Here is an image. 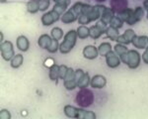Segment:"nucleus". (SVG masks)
<instances>
[{
  "label": "nucleus",
  "instance_id": "2eb2a0df",
  "mask_svg": "<svg viewBox=\"0 0 148 119\" xmlns=\"http://www.w3.org/2000/svg\"><path fill=\"white\" fill-rule=\"evenodd\" d=\"M114 17V12L113 11V9L108 8V7H107V8L105 9V11L103 12V14L101 16V21L108 25V24L111 23L112 19H113Z\"/></svg>",
  "mask_w": 148,
  "mask_h": 119
},
{
  "label": "nucleus",
  "instance_id": "c756f323",
  "mask_svg": "<svg viewBox=\"0 0 148 119\" xmlns=\"http://www.w3.org/2000/svg\"><path fill=\"white\" fill-rule=\"evenodd\" d=\"M58 49H59L58 41H57V40L52 39V41H51V45H49V47L47 48V51H49V53L53 54V53H56V52Z\"/></svg>",
  "mask_w": 148,
  "mask_h": 119
},
{
  "label": "nucleus",
  "instance_id": "7c9ffc66",
  "mask_svg": "<svg viewBox=\"0 0 148 119\" xmlns=\"http://www.w3.org/2000/svg\"><path fill=\"white\" fill-rule=\"evenodd\" d=\"M143 15H144L143 8H141V7H136V8L134 9V17L136 19L137 22H139V21L141 20Z\"/></svg>",
  "mask_w": 148,
  "mask_h": 119
},
{
  "label": "nucleus",
  "instance_id": "5701e85b",
  "mask_svg": "<svg viewBox=\"0 0 148 119\" xmlns=\"http://www.w3.org/2000/svg\"><path fill=\"white\" fill-rule=\"evenodd\" d=\"M64 113L67 117L70 118H76L77 116V108L71 105H66L64 106Z\"/></svg>",
  "mask_w": 148,
  "mask_h": 119
},
{
  "label": "nucleus",
  "instance_id": "ddd939ff",
  "mask_svg": "<svg viewBox=\"0 0 148 119\" xmlns=\"http://www.w3.org/2000/svg\"><path fill=\"white\" fill-rule=\"evenodd\" d=\"M98 54H99L98 49L94 46H87L83 50V56L88 59H96L98 57Z\"/></svg>",
  "mask_w": 148,
  "mask_h": 119
},
{
  "label": "nucleus",
  "instance_id": "0eeeda50",
  "mask_svg": "<svg viewBox=\"0 0 148 119\" xmlns=\"http://www.w3.org/2000/svg\"><path fill=\"white\" fill-rule=\"evenodd\" d=\"M110 5L114 13L120 14L127 8L128 2L127 0H111Z\"/></svg>",
  "mask_w": 148,
  "mask_h": 119
},
{
  "label": "nucleus",
  "instance_id": "f257e3e1",
  "mask_svg": "<svg viewBox=\"0 0 148 119\" xmlns=\"http://www.w3.org/2000/svg\"><path fill=\"white\" fill-rule=\"evenodd\" d=\"M75 101L80 107H83V108L89 107L94 101L93 91L88 89H81L76 94Z\"/></svg>",
  "mask_w": 148,
  "mask_h": 119
},
{
  "label": "nucleus",
  "instance_id": "a19ab883",
  "mask_svg": "<svg viewBox=\"0 0 148 119\" xmlns=\"http://www.w3.org/2000/svg\"><path fill=\"white\" fill-rule=\"evenodd\" d=\"M142 59H143V62H144L145 64H147V65H148V48H146L145 52L142 55Z\"/></svg>",
  "mask_w": 148,
  "mask_h": 119
},
{
  "label": "nucleus",
  "instance_id": "e433bc0d",
  "mask_svg": "<svg viewBox=\"0 0 148 119\" xmlns=\"http://www.w3.org/2000/svg\"><path fill=\"white\" fill-rule=\"evenodd\" d=\"M0 118L1 119H11V114L7 109H2L0 111Z\"/></svg>",
  "mask_w": 148,
  "mask_h": 119
},
{
  "label": "nucleus",
  "instance_id": "39448f33",
  "mask_svg": "<svg viewBox=\"0 0 148 119\" xmlns=\"http://www.w3.org/2000/svg\"><path fill=\"white\" fill-rule=\"evenodd\" d=\"M59 18H60V15L56 11L51 10L42 16V22L45 26H51V24L58 21Z\"/></svg>",
  "mask_w": 148,
  "mask_h": 119
},
{
  "label": "nucleus",
  "instance_id": "c85d7f7f",
  "mask_svg": "<svg viewBox=\"0 0 148 119\" xmlns=\"http://www.w3.org/2000/svg\"><path fill=\"white\" fill-rule=\"evenodd\" d=\"M110 25H111L112 27H114V28L120 29V28L123 27V21L121 20L120 17H114L113 19H112V21H111V23H110Z\"/></svg>",
  "mask_w": 148,
  "mask_h": 119
},
{
  "label": "nucleus",
  "instance_id": "4c0bfd02",
  "mask_svg": "<svg viewBox=\"0 0 148 119\" xmlns=\"http://www.w3.org/2000/svg\"><path fill=\"white\" fill-rule=\"evenodd\" d=\"M96 26H97L98 28H99L100 30L102 31L103 33H106L107 29H108V26H107V24H105L104 22H102L101 20H100L99 22L96 24Z\"/></svg>",
  "mask_w": 148,
  "mask_h": 119
},
{
  "label": "nucleus",
  "instance_id": "f8f14e48",
  "mask_svg": "<svg viewBox=\"0 0 148 119\" xmlns=\"http://www.w3.org/2000/svg\"><path fill=\"white\" fill-rule=\"evenodd\" d=\"M132 45L137 49H146L148 45V38L146 36H135L132 40Z\"/></svg>",
  "mask_w": 148,
  "mask_h": 119
},
{
  "label": "nucleus",
  "instance_id": "bb28decb",
  "mask_svg": "<svg viewBox=\"0 0 148 119\" xmlns=\"http://www.w3.org/2000/svg\"><path fill=\"white\" fill-rule=\"evenodd\" d=\"M51 38L52 39H54V40H60L61 38H62V36H63V31L60 29V28H58V27H56V28H53L51 31Z\"/></svg>",
  "mask_w": 148,
  "mask_h": 119
},
{
  "label": "nucleus",
  "instance_id": "cd10ccee",
  "mask_svg": "<svg viewBox=\"0 0 148 119\" xmlns=\"http://www.w3.org/2000/svg\"><path fill=\"white\" fill-rule=\"evenodd\" d=\"M114 53L120 57L121 56V55H123V54H125L128 52V49L123 44H116V46L114 47Z\"/></svg>",
  "mask_w": 148,
  "mask_h": 119
},
{
  "label": "nucleus",
  "instance_id": "1a4fd4ad",
  "mask_svg": "<svg viewBox=\"0 0 148 119\" xmlns=\"http://www.w3.org/2000/svg\"><path fill=\"white\" fill-rule=\"evenodd\" d=\"M78 18H79V15H78V14L76 13V11L71 7L67 12H65V13L61 16V22L64 24H69V23H72L74 21L78 20Z\"/></svg>",
  "mask_w": 148,
  "mask_h": 119
},
{
  "label": "nucleus",
  "instance_id": "4468645a",
  "mask_svg": "<svg viewBox=\"0 0 148 119\" xmlns=\"http://www.w3.org/2000/svg\"><path fill=\"white\" fill-rule=\"evenodd\" d=\"M16 44H17L18 49L22 52L28 51V49L30 48V42H29V40L25 36H20V37H18Z\"/></svg>",
  "mask_w": 148,
  "mask_h": 119
},
{
  "label": "nucleus",
  "instance_id": "b1692460",
  "mask_svg": "<svg viewBox=\"0 0 148 119\" xmlns=\"http://www.w3.org/2000/svg\"><path fill=\"white\" fill-rule=\"evenodd\" d=\"M77 36L80 39H86L90 36V30L86 26H80L77 29Z\"/></svg>",
  "mask_w": 148,
  "mask_h": 119
},
{
  "label": "nucleus",
  "instance_id": "aec40b11",
  "mask_svg": "<svg viewBox=\"0 0 148 119\" xmlns=\"http://www.w3.org/2000/svg\"><path fill=\"white\" fill-rule=\"evenodd\" d=\"M27 9L30 13L35 14L40 10L39 0H30L27 3Z\"/></svg>",
  "mask_w": 148,
  "mask_h": 119
},
{
  "label": "nucleus",
  "instance_id": "a878e982",
  "mask_svg": "<svg viewBox=\"0 0 148 119\" xmlns=\"http://www.w3.org/2000/svg\"><path fill=\"white\" fill-rule=\"evenodd\" d=\"M89 30H90V37H91L92 39H98V38H100L104 34L97 26H92V27L89 28Z\"/></svg>",
  "mask_w": 148,
  "mask_h": 119
},
{
  "label": "nucleus",
  "instance_id": "79ce46f5",
  "mask_svg": "<svg viewBox=\"0 0 148 119\" xmlns=\"http://www.w3.org/2000/svg\"><path fill=\"white\" fill-rule=\"evenodd\" d=\"M143 6H144V8L148 11V0H144V2H143Z\"/></svg>",
  "mask_w": 148,
  "mask_h": 119
},
{
  "label": "nucleus",
  "instance_id": "c9c22d12",
  "mask_svg": "<svg viewBox=\"0 0 148 119\" xmlns=\"http://www.w3.org/2000/svg\"><path fill=\"white\" fill-rule=\"evenodd\" d=\"M67 71H68V68L66 66L62 65V66H59V78H61V80H64V77H65Z\"/></svg>",
  "mask_w": 148,
  "mask_h": 119
},
{
  "label": "nucleus",
  "instance_id": "423d86ee",
  "mask_svg": "<svg viewBox=\"0 0 148 119\" xmlns=\"http://www.w3.org/2000/svg\"><path fill=\"white\" fill-rule=\"evenodd\" d=\"M119 15H120V18L121 20L123 22L127 23L128 25H134L137 22L136 19L134 17V10H132V9L126 8L125 11H123Z\"/></svg>",
  "mask_w": 148,
  "mask_h": 119
},
{
  "label": "nucleus",
  "instance_id": "9d476101",
  "mask_svg": "<svg viewBox=\"0 0 148 119\" xmlns=\"http://www.w3.org/2000/svg\"><path fill=\"white\" fill-rule=\"evenodd\" d=\"M106 62H107V65L110 68H116V66H120L121 64V59L116 56V54L114 52L111 51L110 53L107 54L106 56Z\"/></svg>",
  "mask_w": 148,
  "mask_h": 119
},
{
  "label": "nucleus",
  "instance_id": "a18cd8bd",
  "mask_svg": "<svg viewBox=\"0 0 148 119\" xmlns=\"http://www.w3.org/2000/svg\"><path fill=\"white\" fill-rule=\"evenodd\" d=\"M0 1H1V2H6L7 0H0Z\"/></svg>",
  "mask_w": 148,
  "mask_h": 119
},
{
  "label": "nucleus",
  "instance_id": "f704fd0d",
  "mask_svg": "<svg viewBox=\"0 0 148 119\" xmlns=\"http://www.w3.org/2000/svg\"><path fill=\"white\" fill-rule=\"evenodd\" d=\"M40 11H46L49 7V0H39Z\"/></svg>",
  "mask_w": 148,
  "mask_h": 119
},
{
  "label": "nucleus",
  "instance_id": "6ab92c4d",
  "mask_svg": "<svg viewBox=\"0 0 148 119\" xmlns=\"http://www.w3.org/2000/svg\"><path fill=\"white\" fill-rule=\"evenodd\" d=\"M106 34L108 36V38L112 40V41H118V38L120 37V33L116 28H114L112 26L108 27V29L106 31Z\"/></svg>",
  "mask_w": 148,
  "mask_h": 119
},
{
  "label": "nucleus",
  "instance_id": "412c9836",
  "mask_svg": "<svg viewBox=\"0 0 148 119\" xmlns=\"http://www.w3.org/2000/svg\"><path fill=\"white\" fill-rule=\"evenodd\" d=\"M49 78L51 80L57 82V80L59 78V66L53 64L51 66V68H49Z\"/></svg>",
  "mask_w": 148,
  "mask_h": 119
},
{
  "label": "nucleus",
  "instance_id": "20e7f679",
  "mask_svg": "<svg viewBox=\"0 0 148 119\" xmlns=\"http://www.w3.org/2000/svg\"><path fill=\"white\" fill-rule=\"evenodd\" d=\"M130 68H136L140 65V55L135 50H130L127 53V63Z\"/></svg>",
  "mask_w": 148,
  "mask_h": 119
},
{
  "label": "nucleus",
  "instance_id": "7ed1b4c3",
  "mask_svg": "<svg viewBox=\"0 0 148 119\" xmlns=\"http://www.w3.org/2000/svg\"><path fill=\"white\" fill-rule=\"evenodd\" d=\"M1 56L5 61H11L14 58L13 44L10 41L2 42L1 44Z\"/></svg>",
  "mask_w": 148,
  "mask_h": 119
},
{
  "label": "nucleus",
  "instance_id": "ea45409f",
  "mask_svg": "<svg viewBox=\"0 0 148 119\" xmlns=\"http://www.w3.org/2000/svg\"><path fill=\"white\" fill-rule=\"evenodd\" d=\"M56 3H58V4H62V5H65V6H68L70 4V0H53Z\"/></svg>",
  "mask_w": 148,
  "mask_h": 119
},
{
  "label": "nucleus",
  "instance_id": "f03ea898",
  "mask_svg": "<svg viewBox=\"0 0 148 119\" xmlns=\"http://www.w3.org/2000/svg\"><path fill=\"white\" fill-rule=\"evenodd\" d=\"M77 31L71 30L69 31L67 34L64 37L63 42L59 45V52L61 54H67L71 50L73 49L76 44V40H77Z\"/></svg>",
  "mask_w": 148,
  "mask_h": 119
},
{
  "label": "nucleus",
  "instance_id": "c03bdc74",
  "mask_svg": "<svg viewBox=\"0 0 148 119\" xmlns=\"http://www.w3.org/2000/svg\"><path fill=\"white\" fill-rule=\"evenodd\" d=\"M97 2H105L106 0H96Z\"/></svg>",
  "mask_w": 148,
  "mask_h": 119
},
{
  "label": "nucleus",
  "instance_id": "393cba45",
  "mask_svg": "<svg viewBox=\"0 0 148 119\" xmlns=\"http://www.w3.org/2000/svg\"><path fill=\"white\" fill-rule=\"evenodd\" d=\"M23 56L21 54H18L16 56H14V58L11 59V66L14 68H19L23 64Z\"/></svg>",
  "mask_w": 148,
  "mask_h": 119
},
{
  "label": "nucleus",
  "instance_id": "4be33fe9",
  "mask_svg": "<svg viewBox=\"0 0 148 119\" xmlns=\"http://www.w3.org/2000/svg\"><path fill=\"white\" fill-rule=\"evenodd\" d=\"M112 51V46L110 43H102L98 48V52L101 56H107V54Z\"/></svg>",
  "mask_w": 148,
  "mask_h": 119
},
{
  "label": "nucleus",
  "instance_id": "473e14b6",
  "mask_svg": "<svg viewBox=\"0 0 148 119\" xmlns=\"http://www.w3.org/2000/svg\"><path fill=\"white\" fill-rule=\"evenodd\" d=\"M66 8H67V6L62 5V4L56 3V5L53 6V8H52V10H53V11H56V13H58L59 15H61V14H62V13H64V12H65Z\"/></svg>",
  "mask_w": 148,
  "mask_h": 119
},
{
  "label": "nucleus",
  "instance_id": "37998d69",
  "mask_svg": "<svg viewBox=\"0 0 148 119\" xmlns=\"http://www.w3.org/2000/svg\"><path fill=\"white\" fill-rule=\"evenodd\" d=\"M0 36H1V42H3V33H0Z\"/></svg>",
  "mask_w": 148,
  "mask_h": 119
},
{
  "label": "nucleus",
  "instance_id": "6e6552de",
  "mask_svg": "<svg viewBox=\"0 0 148 119\" xmlns=\"http://www.w3.org/2000/svg\"><path fill=\"white\" fill-rule=\"evenodd\" d=\"M135 32L131 29H127L125 32V34L120 35V37L118 38V41L120 44H123V45H128L130 43H132L133 38L135 37Z\"/></svg>",
  "mask_w": 148,
  "mask_h": 119
},
{
  "label": "nucleus",
  "instance_id": "a211bd4d",
  "mask_svg": "<svg viewBox=\"0 0 148 119\" xmlns=\"http://www.w3.org/2000/svg\"><path fill=\"white\" fill-rule=\"evenodd\" d=\"M90 80H91V78L89 77V73H85L77 82V86L80 89H86L90 84Z\"/></svg>",
  "mask_w": 148,
  "mask_h": 119
},
{
  "label": "nucleus",
  "instance_id": "dca6fc26",
  "mask_svg": "<svg viewBox=\"0 0 148 119\" xmlns=\"http://www.w3.org/2000/svg\"><path fill=\"white\" fill-rule=\"evenodd\" d=\"M96 114L92 111H87L84 109L77 108V116L76 118H81V119H96Z\"/></svg>",
  "mask_w": 148,
  "mask_h": 119
},
{
  "label": "nucleus",
  "instance_id": "58836bf2",
  "mask_svg": "<svg viewBox=\"0 0 148 119\" xmlns=\"http://www.w3.org/2000/svg\"><path fill=\"white\" fill-rule=\"evenodd\" d=\"M84 73H85L84 71H83L82 70H80V68H79V70H76L75 71V80H76V82H77L78 80H80V77H82Z\"/></svg>",
  "mask_w": 148,
  "mask_h": 119
},
{
  "label": "nucleus",
  "instance_id": "f3484780",
  "mask_svg": "<svg viewBox=\"0 0 148 119\" xmlns=\"http://www.w3.org/2000/svg\"><path fill=\"white\" fill-rule=\"evenodd\" d=\"M51 41H52V38L49 37V35L44 34V35H42L39 38L38 44H39L40 48H42V49H47V48L49 47V45H51Z\"/></svg>",
  "mask_w": 148,
  "mask_h": 119
},
{
  "label": "nucleus",
  "instance_id": "72a5a7b5",
  "mask_svg": "<svg viewBox=\"0 0 148 119\" xmlns=\"http://www.w3.org/2000/svg\"><path fill=\"white\" fill-rule=\"evenodd\" d=\"M75 80V71H73V68H69L65 77H64V80Z\"/></svg>",
  "mask_w": 148,
  "mask_h": 119
},
{
  "label": "nucleus",
  "instance_id": "2f4dec72",
  "mask_svg": "<svg viewBox=\"0 0 148 119\" xmlns=\"http://www.w3.org/2000/svg\"><path fill=\"white\" fill-rule=\"evenodd\" d=\"M76 86H77V82H76L75 80H64V87H65L66 89L72 90V89H75Z\"/></svg>",
  "mask_w": 148,
  "mask_h": 119
},
{
  "label": "nucleus",
  "instance_id": "9b49d317",
  "mask_svg": "<svg viewBox=\"0 0 148 119\" xmlns=\"http://www.w3.org/2000/svg\"><path fill=\"white\" fill-rule=\"evenodd\" d=\"M107 80L105 77H103L101 75H94L91 80H90V84L93 89H103L106 85Z\"/></svg>",
  "mask_w": 148,
  "mask_h": 119
}]
</instances>
